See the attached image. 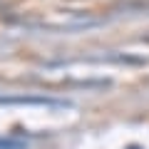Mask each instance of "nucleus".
<instances>
[{
	"instance_id": "obj_3",
	"label": "nucleus",
	"mask_w": 149,
	"mask_h": 149,
	"mask_svg": "<svg viewBox=\"0 0 149 149\" xmlns=\"http://www.w3.org/2000/svg\"><path fill=\"white\" fill-rule=\"evenodd\" d=\"M129 149H139V147H129Z\"/></svg>"
},
{
	"instance_id": "obj_2",
	"label": "nucleus",
	"mask_w": 149,
	"mask_h": 149,
	"mask_svg": "<svg viewBox=\"0 0 149 149\" xmlns=\"http://www.w3.org/2000/svg\"><path fill=\"white\" fill-rule=\"evenodd\" d=\"M0 149H27L25 139H15V137H0Z\"/></svg>"
},
{
	"instance_id": "obj_1",
	"label": "nucleus",
	"mask_w": 149,
	"mask_h": 149,
	"mask_svg": "<svg viewBox=\"0 0 149 149\" xmlns=\"http://www.w3.org/2000/svg\"><path fill=\"white\" fill-rule=\"evenodd\" d=\"M0 104H30V107H67L65 100H52V97H32V95H20V97H10V95H0Z\"/></svg>"
}]
</instances>
